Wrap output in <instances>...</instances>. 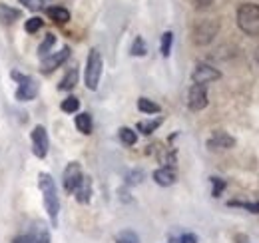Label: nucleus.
<instances>
[{
  "label": "nucleus",
  "mask_w": 259,
  "mask_h": 243,
  "mask_svg": "<svg viewBox=\"0 0 259 243\" xmlns=\"http://www.w3.org/2000/svg\"><path fill=\"white\" fill-rule=\"evenodd\" d=\"M38 187H40V193H42V199H44V208H46V213H48L50 225L58 227L60 197H58V187H56L54 178L50 174H46V172L38 174Z\"/></svg>",
  "instance_id": "obj_1"
},
{
  "label": "nucleus",
  "mask_w": 259,
  "mask_h": 243,
  "mask_svg": "<svg viewBox=\"0 0 259 243\" xmlns=\"http://www.w3.org/2000/svg\"><path fill=\"white\" fill-rule=\"evenodd\" d=\"M235 20H237V26L243 34L259 36V4L243 2L235 12Z\"/></svg>",
  "instance_id": "obj_2"
},
{
  "label": "nucleus",
  "mask_w": 259,
  "mask_h": 243,
  "mask_svg": "<svg viewBox=\"0 0 259 243\" xmlns=\"http://www.w3.org/2000/svg\"><path fill=\"white\" fill-rule=\"evenodd\" d=\"M102 70H104V62H102V54L100 50L92 48L88 52V58H86V68H84V82H86V88L88 90H98L100 86V78H102Z\"/></svg>",
  "instance_id": "obj_3"
},
{
  "label": "nucleus",
  "mask_w": 259,
  "mask_h": 243,
  "mask_svg": "<svg viewBox=\"0 0 259 243\" xmlns=\"http://www.w3.org/2000/svg\"><path fill=\"white\" fill-rule=\"evenodd\" d=\"M220 32V22L213 20V18H205V20H199L192 30V40H194L195 46H207L215 40Z\"/></svg>",
  "instance_id": "obj_4"
},
{
  "label": "nucleus",
  "mask_w": 259,
  "mask_h": 243,
  "mask_svg": "<svg viewBox=\"0 0 259 243\" xmlns=\"http://www.w3.org/2000/svg\"><path fill=\"white\" fill-rule=\"evenodd\" d=\"M12 78L18 80V88L14 92V98L18 102H32V100H36L40 86H38V80L34 76H24L20 72H12Z\"/></svg>",
  "instance_id": "obj_5"
},
{
  "label": "nucleus",
  "mask_w": 259,
  "mask_h": 243,
  "mask_svg": "<svg viewBox=\"0 0 259 243\" xmlns=\"http://www.w3.org/2000/svg\"><path fill=\"white\" fill-rule=\"evenodd\" d=\"M30 142H32V153L36 157L44 159L48 155V150H50V138H48V132L44 126H34L32 132H30Z\"/></svg>",
  "instance_id": "obj_6"
},
{
  "label": "nucleus",
  "mask_w": 259,
  "mask_h": 243,
  "mask_svg": "<svg viewBox=\"0 0 259 243\" xmlns=\"http://www.w3.org/2000/svg\"><path fill=\"white\" fill-rule=\"evenodd\" d=\"M84 180V172H82V166L78 161H70L64 168V174H62V185H64L66 193H74L78 189V185Z\"/></svg>",
  "instance_id": "obj_7"
},
{
  "label": "nucleus",
  "mask_w": 259,
  "mask_h": 243,
  "mask_svg": "<svg viewBox=\"0 0 259 243\" xmlns=\"http://www.w3.org/2000/svg\"><path fill=\"white\" fill-rule=\"evenodd\" d=\"M220 78H222V72L218 68H213L211 64H205V62L195 64L194 72H192V82L194 84H201V86H205L209 82H215Z\"/></svg>",
  "instance_id": "obj_8"
},
{
  "label": "nucleus",
  "mask_w": 259,
  "mask_h": 243,
  "mask_svg": "<svg viewBox=\"0 0 259 243\" xmlns=\"http://www.w3.org/2000/svg\"><path fill=\"white\" fill-rule=\"evenodd\" d=\"M209 104L207 100V86H201V84H194L190 92H188V108L192 112H201L205 110Z\"/></svg>",
  "instance_id": "obj_9"
},
{
  "label": "nucleus",
  "mask_w": 259,
  "mask_h": 243,
  "mask_svg": "<svg viewBox=\"0 0 259 243\" xmlns=\"http://www.w3.org/2000/svg\"><path fill=\"white\" fill-rule=\"evenodd\" d=\"M68 58H70V46H64L62 50L50 52L48 56H44V58H42V64H40V70H42L44 74H50V72H54L56 68H60Z\"/></svg>",
  "instance_id": "obj_10"
},
{
  "label": "nucleus",
  "mask_w": 259,
  "mask_h": 243,
  "mask_svg": "<svg viewBox=\"0 0 259 243\" xmlns=\"http://www.w3.org/2000/svg\"><path fill=\"white\" fill-rule=\"evenodd\" d=\"M235 146V138L231 134H227L224 130H215L209 140H207V148L213 152V150H231Z\"/></svg>",
  "instance_id": "obj_11"
},
{
  "label": "nucleus",
  "mask_w": 259,
  "mask_h": 243,
  "mask_svg": "<svg viewBox=\"0 0 259 243\" xmlns=\"http://www.w3.org/2000/svg\"><path fill=\"white\" fill-rule=\"evenodd\" d=\"M152 178H154V182L158 183L160 187H169V185H174L176 180H178V172L171 166H162V168H158L152 174Z\"/></svg>",
  "instance_id": "obj_12"
},
{
  "label": "nucleus",
  "mask_w": 259,
  "mask_h": 243,
  "mask_svg": "<svg viewBox=\"0 0 259 243\" xmlns=\"http://www.w3.org/2000/svg\"><path fill=\"white\" fill-rule=\"evenodd\" d=\"M30 237L34 239V243H50V227L44 221H34L30 227Z\"/></svg>",
  "instance_id": "obj_13"
},
{
  "label": "nucleus",
  "mask_w": 259,
  "mask_h": 243,
  "mask_svg": "<svg viewBox=\"0 0 259 243\" xmlns=\"http://www.w3.org/2000/svg\"><path fill=\"white\" fill-rule=\"evenodd\" d=\"M74 197H76V201L82 204V206L90 204V199H92V180H90L88 176H84L82 183H80L78 189L74 191Z\"/></svg>",
  "instance_id": "obj_14"
},
{
  "label": "nucleus",
  "mask_w": 259,
  "mask_h": 243,
  "mask_svg": "<svg viewBox=\"0 0 259 243\" xmlns=\"http://www.w3.org/2000/svg\"><path fill=\"white\" fill-rule=\"evenodd\" d=\"M74 126H76V130H78L80 134L90 136L92 130H94V120H92V116H90L88 112H78L76 118H74Z\"/></svg>",
  "instance_id": "obj_15"
},
{
  "label": "nucleus",
  "mask_w": 259,
  "mask_h": 243,
  "mask_svg": "<svg viewBox=\"0 0 259 243\" xmlns=\"http://www.w3.org/2000/svg\"><path fill=\"white\" fill-rule=\"evenodd\" d=\"M78 80H80V72H78V68H70V70L64 74V78L60 80L58 90L60 92L74 90V88H76V84H78Z\"/></svg>",
  "instance_id": "obj_16"
},
{
  "label": "nucleus",
  "mask_w": 259,
  "mask_h": 243,
  "mask_svg": "<svg viewBox=\"0 0 259 243\" xmlns=\"http://www.w3.org/2000/svg\"><path fill=\"white\" fill-rule=\"evenodd\" d=\"M46 16L50 20H54L56 24H66L70 20V12L66 10L64 6H48L46 8Z\"/></svg>",
  "instance_id": "obj_17"
},
{
  "label": "nucleus",
  "mask_w": 259,
  "mask_h": 243,
  "mask_svg": "<svg viewBox=\"0 0 259 243\" xmlns=\"http://www.w3.org/2000/svg\"><path fill=\"white\" fill-rule=\"evenodd\" d=\"M163 124V118H152V120H142L136 124V130L140 132V134H144V136H152L160 126Z\"/></svg>",
  "instance_id": "obj_18"
},
{
  "label": "nucleus",
  "mask_w": 259,
  "mask_h": 243,
  "mask_svg": "<svg viewBox=\"0 0 259 243\" xmlns=\"http://www.w3.org/2000/svg\"><path fill=\"white\" fill-rule=\"evenodd\" d=\"M20 16H22V12H20L18 8H12V6H8V4H0V20H2L4 24H12V22H16Z\"/></svg>",
  "instance_id": "obj_19"
},
{
  "label": "nucleus",
  "mask_w": 259,
  "mask_h": 243,
  "mask_svg": "<svg viewBox=\"0 0 259 243\" xmlns=\"http://www.w3.org/2000/svg\"><path fill=\"white\" fill-rule=\"evenodd\" d=\"M138 110L142 112V114H148V116H152V114H160V104H156L154 100H150V98H140L138 100Z\"/></svg>",
  "instance_id": "obj_20"
},
{
  "label": "nucleus",
  "mask_w": 259,
  "mask_h": 243,
  "mask_svg": "<svg viewBox=\"0 0 259 243\" xmlns=\"http://www.w3.org/2000/svg\"><path fill=\"white\" fill-rule=\"evenodd\" d=\"M118 138H120V142L124 144V146H136V142H138V132L136 130H132L128 126H122L120 130H118Z\"/></svg>",
  "instance_id": "obj_21"
},
{
  "label": "nucleus",
  "mask_w": 259,
  "mask_h": 243,
  "mask_svg": "<svg viewBox=\"0 0 259 243\" xmlns=\"http://www.w3.org/2000/svg\"><path fill=\"white\" fill-rule=\"evenodd\" d=\"M130 54L136 56V58H144L148 54V44H146V40L142 36H136L134 38V42L130 46Z\"/></svg>",
  "instance_id": "obj_22"
},
{
  "label": "nucleus",
  "mask_w": 259,
  "mask_h": 243,
  "mask_svg": "<svg viewBox=\"0 0 259 243\" xmlns=\"http://www.w3.org/2000/svg\"><path fill=\"white\" fill-rule=\"evenodd\" d=\"M54 44H56V36L52 34V32H48L46 36H44V40L40 42V46H38V56H48L50 52H52V48H54Z\"/></svg>",
  "instance_id": "obj_23"
},
{
  "label": "nucleus",
  "mask_w": 259,
  "mask_h": 243,
  "mask_svg": "<svg viewBox=\"0 0 259 243\" xmlns=\"http://www.w3.org/2000/svg\"><path fill=\"white\" fill-rule=\"evenodd\" d=\"M60 110H62L64 114H78V110H80V100H78L76 96H68V98L62 100Z\"/></svg>",
  "instance_id": "obj_24"
},
{
  "label": "nucleus",
  "mask_w": 259,
  "mask_h": 243,
  "mask_svg": "<svg viewBox=\"0 0 259 243\" xmlns=\"http://www.w3.org/2000/svg\"><path fill=\"white\" fill-rule=\"evenodd\" d=\"M171 46H174V32L165 30L162 34V42H160V52L163 58H167L171 54Z\"/></svg>",
  "instance_id": "obj_25"
},
{
  "label": "nucleus",
  "mask_w": 259,
  "mask_h": 243,
  "mask_svg": "<svg viewBox=\"0 0 259 243\" xmlns=\"http://www.w3.org/2000/svg\"><path fill=\"white\" fill-rule=\"evenodd\" d=\"M227 206L229 208H243V210H247L249 213H259V199L257 201H237V199H231V201H227Z\"/></svg>",
  "instance_id": "obj_26"
},
{
  "label": "nucleus",
  "mask_w": 259,
  "mask_h": 243,
  "mask_svg": "<svg viewBox=\"0 0 259 243\" xmlns=\"http://www.w3.org/2000/svg\"><path fill=\"white\" fill-rule=\"evenodd\" d=\"M116 243H142L140 241V235L132 229H122L118 235H116Z\"/></svg>",
  "instance_id": "obj_27"
},
{
  "label": "nucleus",
  "mask_w": 259,
  "mask_h": 243,
  "mask_svg": "<svg viewBox=\"0 0 259 243\" xmlns=\"http://www.w3.org/2000/svg\"><path fill=\"white\" fill-rule=\"evenodd\" d=\"M209 182H211V195H213V197H222V193L226 191V187H227L226 180H222V178H218V176H211Z\"/></svg>",
  "instance_id": "obj_28"
},
{
  "label": "nucleus",
  "mask_w": 259,
  "mask_h": 243,
  "mask_svg": "<svg viewBox=\"0 0 259 243\" xmlns=\"http://www.w3.org/2000/svg\"><path fill=\"white\" fill-rule=\"evenodd\" d=\"M42 26H44V20H42L40 16H30V18L24 22V30L28 32V34H36Z\"/></svg>",
  "instance_id": "obj_29"
},
{
  "label": "nucleus",
  "mask_w": 259,
  "mask_h": 243,
  "mask_svg": "<svg viewBox=\"0 0 259 243\" xmlns=\"http://www.w3.org/2000/svg\"><path fill=\"white\" fill-rule=\"evenodd\" d=\"M124 182H126V185H140L144 182V172L142 170H130L124 176Z\"/></svg>",
  "instance_id": "obj_30"
},
{
  "label": "nucleus",
  "mask_w": 259,
  "mask_h": 243,
  "mask_svg": "<svg viewBox=\"0 0 259 243\" xmlns=\"http://www.w3.org/2000/svg\"><path fill=\"white\" fill-rule=\"evenodd\" d=\"M169 243H199L195 233H182L178 237H169Z\"/></svg>",
  "instance_id": "obj_31"
},
{
  "label": "nucleus",
  "mask_w": 259,
  "mask_h": 243,
  "mask_svg": "<svg viewBox=\"0 0 259 243\" xmlns=\"http://www.w3.org/2000/svg\"><path fill=\"white\" fill-rule=\"evenodd\" d=\"M10 243H34V239L30 237V233H22V235H16Z\"/></svg>",
  "instance_id": "obj_32"
},
{
  "label": "nucleus",
  "mask_w": 259,
  "mask_h": 243,
  "mask_svg": "<svg viewBox=\"0 0 259 243\" xmlns=\"http://www.w3.org/2000/svg\"><path fill=\"white\" fill-rule=\"evenodd\" d=\"M194 4L197 10H205V8H209L213 4V0H194Z\"/></svg>",
  "instance_id": "obj_33"
},
{
  "label": "nucleus",
  "mask_w": 259,
  "mask_h": 243,
  "mask_svg": "<svg viewBox=\"0 0 259 243\" xmlns=\"http://www.w3.org/2000/svg\"><path fill=\"white\" fill-rule=\"evenodd\" d=\"M118 193L122 195V201H130V193H128V189H120Z\"/></svg>",
  "instance_id": "obj_34"
},
{
  "label": "nucleus",
  "mask_w": 259,
  "mask_h": 243,
  "mask_svg": "<svg viewBox=\"0 0 259 243\" xmlns=\"http://www.w3.org/2000/svg\"><path fill=\"white\" fill-rule=\"evenodd\" d=\"M235 243H247V237H245V235H237V237H235Z\"/></svg>",
  "instance_id": "obj_35"
},
{
  "label": "nucleus",
  "mask_w": 259,
  "mask_h": 243,
  "mask_svg": "<svg viewBox=\"0 0 259 243\" xmlns=\"http://www.w3.org/2000/svg\"><path fill=\"white\" fill-rule=\"evenodd\" d=\"M18 2H20V4H24V6H32V4H30L32 0H18Z\"/></svg>",
  "instance_id": "obj_36"
},
{
  "label": "nucleus",
  "mask_w": 259,
  "mask_h": 243,
  "mask_svg": "<svg viewBox=\"0 0 259 243\" xmlns=\"http://www.w3.org/2000/svg\"><path fill=\"white\" fill-rule=\"evenodd\" d=\"M40 2H48V0H40Z\"/></svg>",
  "instance_id": "obj_37"
}]
</instances>
